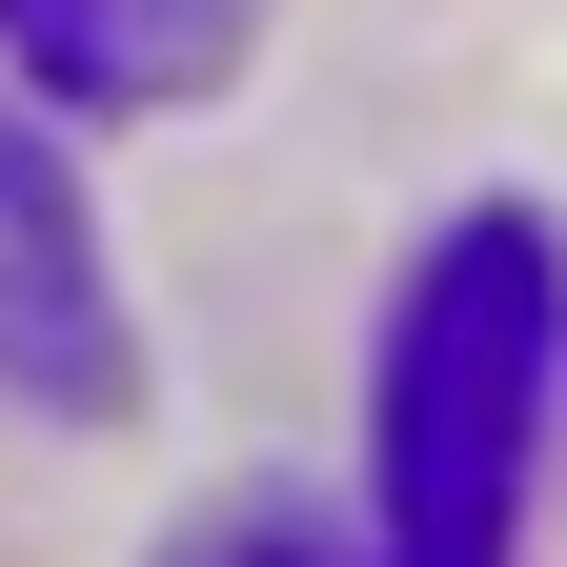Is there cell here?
Wrapping results in <instances>:
<instances>
[{"mask_svg": "<svg viewBox=\"0 0 567 567\" xmlns=\"http://www.w3.org/2000/svg\"><path fill=\"white\" fill-rule=\"evenodd\" d=\"M567 385V244L527 203H466L385 305V405H365V567H507L527 466Z\"/></svg>", "mask_w": 567, "mask_h": 567, "instance_id": "1", "label": "cell"}, {"mask_svg": "<svg viewBox=\"0 0 567 567\" xmlns=\"http://www.w3.org/2000/svg\"><path fill=\"white\" fill-rule=\"evenodd\" d=\"M183 567H324V547H305V527H244V507H224V527H183Z\"/></svg>", "mask_w": 567, "mask_h": 567, "instance_id": "3", "label": "cell"}, {"mask_svg": "<svg viewBox=\"0 0 567 567\" xmlns=\"http://www.w3.org/2000/svg\"><path fill=\"white\" fill-rule=\"evenodd\" d=\"M264 41V0H0V61L82 122H142V102H203L224 61Z\"/></svg>", "mask_w": 567, "mask_h": 567, "instance_id": "2", "label": "cell"}]
</instances>
